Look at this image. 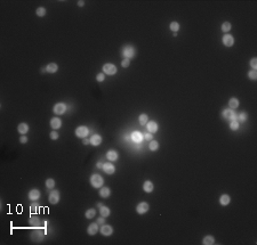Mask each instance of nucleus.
<instances>
[{
    "label": "nucleus",
    "mask_w": 257,
    "mask_h": 245,
    "mask_svg": "<svg viewBox=\"0 0 257 245\" xmlns=\"http://www.w3.org/2000/svg\"><path fill=\"white\" fill-rule=\"evenodd\" d=\"M89 181H90V185H92L94 188H101V187L103 186V184H104V179H103V177H102L101 175H98V173L92 175Z\"/></svg>",
    "instance_id": "f257e3e1"
},
{
    "label": "nucleus",
    "mask_w": 257,
    "mask_h": 245,
    "mask_svg": "<svg viewBox=\"0 0 257 245\" xmlns=\"http://www.w3.org/2000/svg\"><path fill=\"white\" fill-rule=\"evenodd\" d=\"M121 54L123 55L125 58H127V59H132V58H134V57L136 56V49L133 47V46L127 45V46H125V47L122 48Z\"/></svg>",
    "instance_id": "f03ea898"
},
{
    "label": "nucleus",
    "mask_w": 257,
    "mask_h": 245,
    "mask_svg": "<svg viewBox=\"0 0 257 245\" xmlns=\"http://www.w3.org/2000/svg\"><path fill=\"white\" fill-rule=\"evenodd\" d=\"M222 115H223L224 119H226V120H229V121H238V113H237L234 109H224L223 113H222Z\"/></svg>",
    "instance_id": "7ed1b4c3"
},
{
    "label": "nucleus",
    "mask_w": 257,
    "mask_h": 245,
    "mask_svg": "<svg viewBox=\"0 0 257 245\" xmlns=\"http://www.w3.org/2000/svg\"><path fill=\"white\" fill-rule=\"evenodd\" d=\"M103 73L104 74H108V75H114L118 71L117 66L114 64H111V63H106L103 65Z\"/></svg>",
    "instance_id": "20e7f679"
},
{
    "label": "nucleus",
    "mask_w": 257,
    "mask_h": 245,
    "mask_svg": "<svg viewBox=\"0 0 257 245\" xmlns=\"http://www.w3.org/2000/svg\"><path fill=\"white\" fill-rule=\"evenodd\" d=\"M88 134H89V130H88V128L86 125H79L76 129V136L78 138H82L83 139V138H86L88 136Z\"/></svg>",
    "instance_id": "39448f33"
},
{
    "label": "nucleus",
    "mask_w": 257,
    "mask_h": 245,
    "mask_svg": "<svg viewBox=\"0 0 257 245\" xmlns=\"http://www.w3.org/2000/svg\"><path fill=\"white\" fill-rule=\"evenodd\" d=\"M53 112L57 115H62L67 112V105L65 103H57L55 104L54 107H53Z\"/></svg>",
    "instance_id": "423d86ee"
},
{
    "label": "nucleus",
    "mask_w": 257,
    "mask_h": 245,
    "mask_svg": "<svg viewBox=\"0 0 257 245\" xmlns=\"http://www.w3.org/2000/svg\"><path fill=\"white\" fill-rule=\"evenodd\" d=\"M150 209V205L148 202H141V203H138V204L136 205V212L138 213V214H144V213H146L148 211H149Z\"/></svg>",
    "instance_id": "0eeeda50"
},
{
    "label": "nucleus",
    "mask_w": 257,
    "mask_h": 245,
    "mask_svg": "<svg viewBox=\"0 0 257 245\" xmlns=\"http://www.w3.org/2000/svg\"><path fill=\"white\" fill-rule=\"evenodd\" d=\"M60 198H61V196H60L58 191H52L48 195V201L50 204H57L60 202Z\"/></svg>",
    "instance_id": "6e6552de"
},
{
    "label": "nucleus",
    "mask_w": 257,
    "mask_h": 245,
    "mask_svg": "<svg viewBox=\"0 0 257 245\" xmlns=\"http://www.w3.org/2000/svg\"><path fill=\"white\" fill-rule=\"evenodd\" d=\"M222 41H223V45L225 47H232L234 45V38H233V35H231L230 33L224 34L223 38H222Z\"/></svg>",
    "instance_id": "1a4fd4ad"
},
{
    "label": "nucleus",
    "mask_w": 257,
    "mask_h": 245,
    "mask_svg": "<svg viewBox=\"0 0 257 245\" xmlns=\"http://www.w3.org/2000/svg\"><path fill=\"white\" fill-rule=\"evenodd\" d=\"M102 169H103V171H104L106 175H113V173L116 172V166L111 163L110 161L103 164V168H102Z\"/></svg>",
    "instance_id": "9d476101"
},
{
    "label": "nucleus",
    "mask_w": 257,
    "mask_h": 245,
    "mask_svg": "<svg viewBox=\"0 0 257 245\" xmlns=\"http://www.w3.org/2000/svg\"><path fill=\"white\" fill-rule=\"evenodd\" d=\"M99 232H101V234H102L103 236H111V235L113 234V228H112L110 225H105V223H104V225H102Z\"/></svg>",
    "instance_id": "9b49d317"
},
{
    "label": "nucleus",
    "mask_w": 257,
    "mask_h": 245,
    "mask_svg": "<svg viewBox=\"0 0 257 245\" xmlns=\"http://www.w3.org/2000/svg\"><path fill=\"white\" fill-rule=\"evenodd\" d=\"M146 128H148V131L151 134H155L158 130H159V124L155 122V121H149L146 123Z\"/></svg>",
    "instance_id": "f8f14e48"
},
{
    "label": "nucleus",
    "mask_w": 257,
    "mask_h": 245,
    "mask_svg": "<svg viewBox=\"0 0 257 245\" xmlns=\"http://www.w3.org/2000/svg\"><path fill=\"white\" fill-rule=\"evenodd\" d=\"M98 230H99V228H98V223H97V222L90 223V225L88 226V228H87V232H88L89 236H94V235H96V234L98 232Z\"/></svg>",
    "instance_id": "ddd939ff"
},
{
    "label": "nucleus",
    "mask_w": 257,
    "mask_h": 245,
    "mask_svg": "<svg viewBox=\"0 0 257 245\" xmlns=\"http://www.w3.org/2000/svg\"><path fill=\"white\" fill-rule=\"evenodd\" d=\"M118 157H119V154H118L117 150H110L108 153H106V159H108L110 162H114V161H117Z\"/></svg>",
    "instance_id": "4468645a"
},
{
    "label": "nucleus",
    "mask_w": 257,
    "mask_h": 245,
    "mask_svg": "<svg viewBox=\"0 0 257 245\" xmlns=\"http://www.w3.org/2000/svg\"><path fill=\"white\" fill-rule=\"evenodd\" d=\"M29 198L31 200V201H37V200H39L40 198V191L39 189H31V191H29Z\"/></svg>",
    "instance_id": "2eb2a0df"
},
{
    "label": "nucleus",
    "mask_w": 257,
    "mask_h": 245,
    "mask_svg": "<svg viewBox=\"0 0 257 245\" xmlns=\"http://www.w3.org/2000/svg\"><path fill=\"white\" fill-rule=\"evenodd\" d=\"M102 144V137L99 136L98 134H94L93 136L90 137V145L93 146H98Z\"/></svg>",
    "instance_id": "dca6fc26"
},
{
    "label": "nucleus",
    "mask_w": 257,
    "mask_h": 245,
    "mask_svg": "<svg viewBox=\"0 0 257 245\" xmlns=\"http://www.w3.org/2000/svg\"><path fill=\"white\" fill-rule=\"evenodd\" d=\"M50 127L54 129V130H57V129H60L61 127H62V120L60 119V118H53L52 120H50Z\"/></svg>",
    "instance_id": "f3484780"
},
{
    "label": "nucleus",
    "mask_w": 257,
    "mask_h": 245,
    "mask_svg": "<svg viewBox=\"0 0 257 245\" xmlns=\"http://www.w3.org/2000/svg\"><path fill=\"white\" fill-rule=\"evenodd\" d=\"M153 189H154V185H153L152 181L146 180V181L143 184V191H145V193H152Z\"/></svg>",
    "instance_id": "a211bd4d"
},
{
    "label": "nucleus",
    "mask_w": 257,
    "mask_h": 245,
    "mask_svg": "<svg viewBox=\"0 0 257 245\" xmlns=\"http://www.w3.org/2000/svg\"><path fill=\"white\" fill-rule=\"evenodd\" d=\"M239 105H240V102H239L238 98H235V97L230 98V100H229V109H235L239 107Z\"/></svg>",
    "instance_id": "6ab92c4d"
},
{
    "label": "nucleus",
    "mask_w": 257,
    "mask_h": 245,
    "mask_svg": "<svg viewBox=\"0 0 257 245\" xmlns=\"http://www.w3.org/2000/svg\"><path fill=\"white\" fill-rule=\"evenodd\" d=\"M230 202H231V197H230V195H228V194H223V195L219 197V203H221V205H223V206L229 205Z\"/></svg>",
    "instance_id": "aec40b11"
},
{
    "label": "nucleus",
    "mask_w": 257,
    "mask_h": 245,
    "mask_svg": "<svg viewBox=\"0 0 257 245\" xmlns=\"http://www.w3.org/2000/svg\"><path fill=\"white\" fill-rule=\"evenodd\" d=\"M17 131L21 134V135H25L27 132H29V125L27 123H20L18 127H17Z\"/></svg>",
    "instance_id": "412c9836"
},
{
    "label": "nucleus",
    "mask_w": 257,
    "mask_h": 245,
    "mask_svg": "<svg viewBox=\"0 0 257 245\" xmlns=\"http://www.w3.org/2000/svg\"><path fill=\"white\" fill-rule=\"evenodd\" d=\"M110 194H111V191H110L109 187H101L99 188V196L102 198H108Z\"/></svg>",
    "instance_id": "4be33fe9"
},
{
    "label": "nucleus",
    "mask_w": 257,
    "mask_h": 245,
    "mask_svg": "<svg viewBox=\"0 0 257 245\" xmlns=\"http://www.w3.org/2000/svg\"><path fill=\"white\" fill-rule=\"evenodd\" d=\"M46 71L48 72V73H56L57 71H58V65L56 64V63H49L47 66H46Z\"/></svg>",
    "instance_id": "5701e85b"
},
{
    "label": "nucleus",
    "mask_w": 257,
    "mask_h": 245,
    "mask_svg": "<svg viewBox=\"0 0 257 245\" xmlns=\"http://www.w3.org/2000/svg\"><path fill=\"white\" fill-rule=\"evenodd\" d=\"M99 214H101L102 217L106 218V217H109V216L111 214V210L109 209L108 206H105V205H102V206L99 207Z\"/></svg>",
    "instance_id": "b1692460"
},
{
    "label": "nucleus",
    "mask_w": 257,
    "mask_h": 245,
    "mask_svg": "<svg viewBox=\"0 0 257 245\" xmlns=\"http://www.w3.org/2000/svg\"><path fill=\"white\" fill-rule=\"evenodd\" d=\"M132 139L134 143H142L143 140V135L139 132V131H134L133 135H132Z\"/></svg>",
    "instance_id": "393cba45"
},
{
    "label": "nucleus",
    "mask_w": 257,
    "mask_h": 245,
    "mask_svg": "<svg viewBox=\"0 0 257 245\" xmlns=\"http://www.w3.org/2000/svg\"><path fill=\"white\" fill-rule=\"evenodd\" d=\"M215 243V238L211 236V235H207L204 236L202 239V244L203 245H213Z\"/></svg>",
    "instance_id": "a878e982"
},
{
    "label": "nucleus",
    "mask_w": 257,
    "mask_h": 245,
    "mask_svg": "<svg viewBox=\"0 0 257 245\" xmlns=\"http://www.w3.org/2000/svg\"><path fill=\"white\" fill-rule=\"evenodd\" d=\"M149 150H151V152H157V150H159V143H158L157 140H154V139L150 140Z\"/></svg>",
    "instance_id": "bb28decb"
},
{
    "label": "nucleus",
    "mask_w": 257,
    "mask_h": 245,
    "mask_svg": "<svg viewBox=\"0 0 257 245\" xmlns=\"http://www.w3.org/2000/svg\"><path fill=\"white\" fill-rule=\"evenodd\" d=\"M221 29H222V31H223V32L226 34L228 32H230V31H231V29H232V24H231L230 22H224V23L222 24Z\"/></svg>",
    "instance_id": "cd10ccee"
},
{
    "label": "nucleus",
    "mask_w": 257,
    "mask_h": 245,
    "mask_svg": "<svg viewBox=\"0 0 257 245\" xmlns=\"http://www.w3.org/2000/svg\"><path fill=\"white\" fill-rule=\"evenodd\" d=\"M138 122L141 125H146V123L149 122V118L146 114H141L139 118H138Z\"/></svg>",
    "instance_id": "c85d7f7f"
},
{
    "label": "nucleus",
    "mask_w": 257,
    "mask_h": 245,
    "mask_svg": "<svg viewBox=\"0 0 257 245\" xmlns=\"http://www.w3.org/2000/svg\"><path fill=\"white\" fill-rule=\"evenodd\" d=\"M96 216V210L95 209H88L85 213V217L87 219H93Z\"/></svg>",
    "instance_id": "c756f323"
},
{
    "label": "nucleus",
    "mask_w": 257,
    "mask_h": 245,
    "mask_svg": "<svg viewBox=\"0 0 257 245\" xmlns=\"http://www.w3.org/2000/svg\"><path fill=\"white\" fill-rule=\"evenodd\" d=\"M45 185H46V187H47V188L53 189V188L55 187V180L53 179V178H49V179H47V180H46Z\"/></svg>",
    "instance_id": "7c9ffc66"
},
{
    "label": "nucleus",
    "mask_w": 257,
    "mask_h": 245,
    "mask_svg": "<svg viewBox=\"0 0 257 245\" xmlns=\"http://www.w3.org/2000/svg\"><path fill=\"white\" fill-rule=\"evenodd\" d=\"M46 8L45 7H38L37 8V10H36V14H37V16H39V17H43L45 15H46Z\"/></svg>",
    "instance_id": "2f4dec72"
},
{
    "label": "nucleus",
    "mask_w": 257,
    "mask_h": 245,
    "mask_svg": "<svg viewBox=\"0 0 257 245\" xmlns=\"http://www.w3.org/2000/svg\"><path fill=\"white\" fill-rule=\"evenodd\" d=\"M179 27H181L179 26V23H178V22H175V21L172 22L170 25H169V29H170L173 32H177V31L179 30Z\"/></svg>",
    "instance_id": "473e14b6"
},
{
    "label": "nucleus",
    "mask_w": 257,
    "mask_h": 245,
    "mask_svg": "<svg viewBox=\"0 0 257 245\" xmlns=\"http://www.w3.org/2000/svg\"><path fill=\"white\" fill-rule=\"evenodd\" d=\"M248 78H249L250 80H253V81H256L257 80V71H255V70L249 71V72H248Z\"/></svg>",
    "instance_id": "72a5a7b5"
},
{
    "label": "nucleus",
    "mask_w": 257,
    "mask_h": 245,
    "mask_svg": "<svg viewBox=\"0 0 257 245\" xmlns=\"http://www.w3.org/2000/svg\"><path fill=\"white\" fill-rule=\"evenodd\" d=\"M39 222H40V220H39L38 217H31V218L29 219V223L32 225V226H38Z\"/></svg>",
    "instance_id": "f704fd0d"
},
{
    "label": "nucleus",
    "mask_w": 257,
    "mask_h": 245,
    "mask_svg": "<svg viewBox=\"0 0 257 245\" xmlns=\"http://www.w3.org/2000/svg\"><path fill=\"white\" fill-rule=\"evenodd\" d=\"M239 125H240V123L238 122V121H230V129L233 130V131L238 130V129H239Z\"/></svg>",
    "instance_id": "c9c22d12"
},
{
    "label": "nucleus",
    "mask_w": 257,
    "mask_h": 245,
    "mask_svg": "<svg viewBox=\"0 0 257 245\" xmlns=\"http://www.w3.org/2000/svg\"><path fill=\"white\" fill-rule=\"evenodd\" d=\"M247 120V114L244 112H241L240 114L238 113V122H244Z\"/></svg>",
    "instance_id": "e433bc0d"
},
{
    "label": "nucleus",
    "mask_w": 257,
    "mask_h": 245,
    "mask_svg": "<svg viewBox=\"0 0 257 245\" xmlns=\"http://www.w3.org/2000/svg\"><path fill=\"white\" fill-rule=\"evenodd\" d=\"M250 66L253 70H257V58L256 57H254V58H251V61H250Z\"/></svg>",
    "instance_id": "4c0bfd02"
},
{
    "label": "nucleus",
    "mask_w": 257,
    "mask_h": 245,
    "mask_svg": "<svg viewBox=\"0 0 257 245\" xmlns=\"http://www.w3.org/2000/svg\"><path fill=\"white\" fill-rule=\"evenodd\" d=\"M96 80L98 82H103L105 80V74H104V73H98V74L96 75Z\"/></svg>",
    "instance_id": "58836bf2"
},
{
    "label": "nucleus",
    "mask_w": 257,
    "mask_h": 245,
    "mask_svg": "<svg viewBox=\"0 0 257 245\" xmlns=\"http://www.w3.org/2000/svg\"><path fill=\"white\" fill-rule=\"evenodd\" d=\"M30 212L33 214V213H37L38 212V204H36V203H33V204L31 205V207H30Z\"/></svg>",
    "instance_id": "ea45409f"
},
{
    "label": "nucleus",
    "mask_w": 257,
    "mask_h": 245,
    "mask_svg": "<svg viewBox=\"0 0 257 245\" xmlns=\"http://www.w3.org/2000/svg\"><path fill=\"white\" fill-rule=\"evenodd\" d=\"M49 137H50V139H53V140H57L58 137H60V135H58V132H56V130H54V131L50 132Z\"/></svg>",
    "instance_id": "a19ab883"
},
{
    "label": "nucleus",
    "mask_w": 257,
    "mask_h": 245,
    "mask_svg": "<svg viewBox=\"0 0 257 245\" xmlns=\"http://www.w3.org/2000/svg\"><path fill=\"white\" fill-rule=\"evenodd\" d=\"M129 65H130V59H127V58L122 59V62H121V66H122V68H128Z\"/></svg>",
    "instance_id": "79ce46f5"
},
{
    "label": "nucleus",
    "mask_w": 257,
    "mask_h": 245,
    "mask_svg": "<svg viewBox=\"0 0 257 245\" xmlns=\"http://www.w3.org/2000/svg\"><path fill=\"white\" fill-rule=\"evenodd\" d=\"M96 222H97V223H99V225H104V223H105V218L101 216L99 218L97 219V221H96Z\"/></svg>",
    "instance_id": "37998d69"
},
{
    "label": "nucleus",
    "mask_w": 257,
    "mask_h": 245,
    "mask_svg": "<svg viewBox=\"0 0 257 245\" xmlns=\"http://www.w3.org/2000/svg\"><path fill=\"white\" fill-rule=\"evenodd\" d=\"M27 141V137L25 136V135H22V137L20 138V143H21V144H25Z\"/></svg>",
    "instance_id": "c03bdc74"
},
{
    "label": "nucleus",
    "mask_w": 257,
    "mask_h": 245,
    "mask_svg": "<svg viewBox=\"0 0 257 245\" xmlns=\"http://www.w3.org/2000/svg\"><path fill=\"white\" fill-rule=\"evenodd\" d=\"M145 139H146V140H152V139H153V134H151V132L145 134Z\"/></svg>",
    "instance_id": "a18cd8bd"
},
{
    "label": "nucleus",
    "mask_w": 257,
    "mask_h": 245,
    "mask_svg": "<svg viewBox=\"0 0 257 245\" xmlns=\"http://www.w3.org/2000/svg\"><path fill=\"white\" fill-rule=\"evenodd\" d=\"M82 144H83V145H88V144H90V139L83 138V141H82Z\"/></svg>",
    "instance_id": "49530a36"
},
{
    "label": "nucleus",
    "mask_w": 257,
    "mask_h": 245,
    "mask_svg": "<svg viewBox=\"0 0 257 245\" xmlns=\"http://www.w3.org/2000/svg\"><path fill=\"white\" fill-rule=\"evenodd\" d=\"M78 6H79V7H83V6H85V1H81V0L78 1Z\"/></svg>",
    "instance_id": "de8ad7c7"
},
{
    "label": "nucleus",
    "mask_w": 257,
    "mask_h": 245,
    "mask_svg": "<svg viewBox=\"0 0 257 245\" xmlns=\"http://www.w3.org/2000/svg\"><path fill=\"white\" fill-rule=\"evenodd\" d=\"M96 166H97L98 169H102V168H103V164H102V162H97Z\"/></svg>",
    "instance_id": "09e8293b"
},
{
    "label": "nucleus",
    "mask_w": 257,
    "mask_h": 245,
    "mask_svg": "<svg viewBox=\"0 0 257 245\" xmlns=\"http://www.w3.org/2000/svg\"><path fill=\"white\" fill-rule=\"evenodd\" d=\"M102 205H104V204H102V203H97V207H101Z\"/></svg>",
    "instance_id": "8fccbe9b"
}]
</instances>
